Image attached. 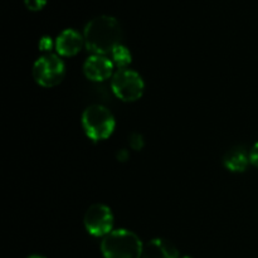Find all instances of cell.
<instances>
[{
	"instance_id": "1",
	"label": "cell",
	"mask_w": 258,
	"mask_h": 258,
	"mask_svg": "<svg viewBox=\"0 0 258 258\" xmlns=\"http://www.w3.org/2000/svg\"><path fill=\"white\" fill-rule=\"evenodd\" d=\"M85 47L92 54H111L121 44L122 30L113 17L100 15L86 24L83 30Z\"/></svg>"
},
{
	"instance_id": "2",
	"label": "cell",
	"mask_w": 258,
	"mask_h": 258,
	"mask_svg": "<svg viewBox=\"0 0 258 258\" xmlns=\"http://www.w3.org/2000/svg\"><path fill=\"white\" fill-rule=\"evenodd\" d=\"M144 244L138 234L128 229H116L103 237L101 252L103 258H141Z\"/></svg>"
},
{
	"instance_id": "3",
	"label": "cell",
	"mask_w": 258,
	"mask_h": 258,
	"mask_svg": "<svg viewBox=\"0 0 258 258\" xmlns=\"http://www.w3.org/2000/svg\"><path fill=\"white\" fill-rule=\"evenodd\" d=\"M82 127L88 139L92 141H102L110 138L116 127L113 113L102 105H91L83 111Z\"/></svg>"
},
{
	"instance_id": "4",
	"label": "cell",
	"mask_w": 258,
	"mask_h": 258,
	"mask_svg": "<svg viewBox=\"0 0 258 258\" xmlns=\"http://www.w3.org/2000/svg\"><path fill=\"white\" fill-rule=\"evenodd\" d=\"M111 90L118 100L123 102H135L143 97L145 82L135 71L120 68L111 78Z\"/></svg>"
},
{
	"instance_id": "5",
	"label": "cell",
	"mask_w": 258,
	"mask_h": 258,
	"mask_svg": "<svg viewBox=\"0 0 258 258\" xmlns=\"http://www.w3.org/2000/svg\"><path fill=\"white\" fill-rule=\"evenodd\" d=\"M32 73L38 85L52 88L63 81L66 76V66L57 54L47 53L35 60Z\"/></svg>"
},
{
	"instance_id": "6",
	"label": "cell",
	"mask_w": 258,
	"mask_h": 258,
	"mask_svg": "<svg viewBox=\"0 0 258 258\" xmlns=\"http://www.w3.org/2000/svg\"><path fill=\"white\" fill-rule=\"evenodd\" d=\"M83 223L91 236L103 238L113 231V213L105 204H93L86 211Z\"/></svg>"
},
{
	"instance_id": "7",
	"label": "cell",
	"mask_w": 258,
	"mask_h": 258,
	"mask_svg": "<svg viewBox=\"0 0 258 258\" xmlns=\"http://www.w3.org/2000/svg\"><path fill=\"white\" fill-rule=\"evenodd\" d=\"M113 70H115V64L107 55L92 54L86 59L83 64V73L88 80L93 82H102L110 77L112 78L115 73Z\"/></svg>"
},
{
	"instance_id": "8",
	"label": "cell",
	"mask_w": 258,
	"mask_h": 258,
	"mask_svg": "<svg viewBox=\"0 0 258 258\" xmlns=\"http://www.w3.org/2000/svg\"><path fill=\"white\" fill-rule=\"evenodd\" d=\"M83 45H85V38L75 29L63 30L54 43L55 50L62 57H73L78 54Z\"/></svg>"
},
{
	"instance_id": "9",
	"label": "cell",
	"mask_w": 258,
	"mask_h": 258,
	"mask_svg": "<svg viewBox=\"0 0 258 258\" xmlns=\"http://www.w3.org/2000/svg\"><path fill=\"white\" fill-rule=\"evenodd\" d=\"M141 258H180V256L171 242L164 238H154L144 244Z\"/></svg>"
},
{
	"instance_id": "10",
	"label": "cell",
	"mask_w": 258,
	"mask_h": 258,
	"mask_svg": "<svg viewBox=\"0 0 258 258\" xmlns=\"http://www.w3.org/2000/svg\"><path fill=\"white\" fill-rule=\"evenodd\" d=\"M223 164L232 173H243L251 164L249 151L244 146H234L224 154Z\"/></svg>"
},
{
	"instance_id": "11",
	"label": "cell",
	"mask_w": 258,
	"mask_h": 258,
	"mask_svg": "<svg viewBox=\"0 0 258 258\" xmlns=\"http://www.w3.org/2000/svg\"><path fill=\"white\" fill-rule=\"evenodd\" d=\"M111 59H112L113 64L116 67H118V70H120V68H127V66L133 60V55H131L130 50L125 45L120 44L112 50V53H111Z\"/></svg>"
},
{
	"instance_id": "12",
	"label": "cell",
	"mask_w": 258,
	"mask_h": 258,
	"mask_svg": "<svg viewBox=\"0 0 258 258\" xmlns=\"http://www.w3.org/2000/svg\"><path fill=\"white\" fill-rule=\"evenodd\" d=\"M24 4L30 12H39L47 4V0H24Z\"/></svg>"
},
{
	"instance_id": "13",
	"label": "cell",
	"mask_w": 258,
	"mask_h": 258,
	"mask_svg": "<svg viewBox=\"0 0 258 258\" xmlns=\"http://www.w3.org/2000/svg\"><path fill=\"white\" fill-rule=\"evenodd\" d=\"M130 145L134 150H136V151L141 150L144 146V138L140 135V134L134 133L130 138Z\"/></svg>"
},
{
	"instance_id": "14",
	"label": "cell",
	"mask_w": 258,
	"mask_h": 258,
	"mask_svg": "<svg viewBox=\"0 0 258 258\" xmlns=\"http://www.w3.org/2000/svg\"><path fill=\"white\" fill-rule=\"evenodd\" d=\"M52 47H53L52 38L43 37L42 39L39 40V49L42 50V52H48V50L52 49Z\"/></svg>"
},
{
	"instance_id": "15",
	"label": "cell",
	"mask_w": 258,
	"mask_h": 258,
	"mask_svg": "<svg viewBox=\"0 0 258 258\" xmlns=\"http://www.w3.org/2000/svg\"><path fill=\"white\" fill-rule=\"evenodd\" d=\"M249 160H251L252 165L258 168V141L249 150Z\"/></svg>"
},
{
	"instance_id": "16",
	"label": "cell",
	"mask_w": 258,
	"mask_h": 258,
	"mask_svg": "<svg viewBox=\"0 0 258 258\" xmlns=\"http://www.w3.org/2000/svg\"><path fill=\"white\" fill-rule=\"evenodd\" d=\"M28 258H44V257L39 256V254H33V256H29Z\"/></svg>"
},
{
	"instance_id": "17",
	"label": "cell",
	"mask_w": 258,
	"mask_h": 258,
	"mask_svg": "<svg viewBox=\"0 0 258 258\" xmlns=\"http://www.w3.org/2000/svg\"><path fill=\"white\" fill-rule=\"evenodd\" d=\"M181 258H191V257H189V256H184V257H181Z\"/></svg>"
}]
</instances>
